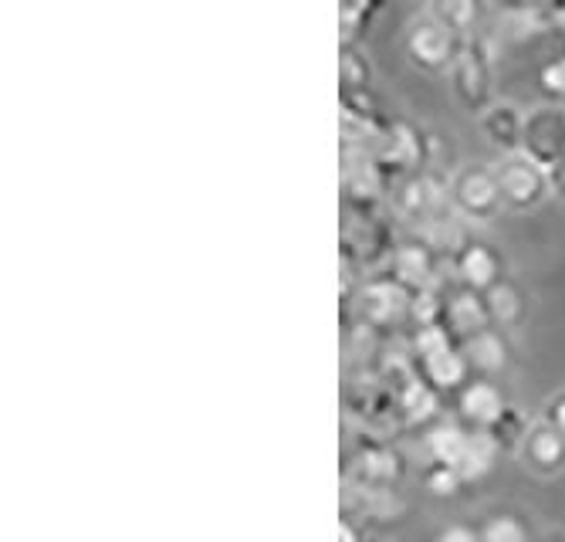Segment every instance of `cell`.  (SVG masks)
<instances>
[{"mask_svg":"<svg viewBox=\"0 0 565 542\" xmlns=\"http://www.w3.org/2000/svg\"><path fill=\"white\" fill-rule=\"evenodd\" d=\"M484 299H488V309H491V319L494 322H515L519 312H522V295L519 288L511 285V281H498L491 291H484Z\"/></svg>","mask_w":565,"mask_h":542,"instance_id":"obj_19","label":"cell"},{"mask_svg":"<svg viewBox=\"0 0 565 542\" xmlns=\"http://www.w3.org/2000/svg\"><path fill=\"white\" fill-rule=\"evenodd\" d=\"M424 478H427V488L437 491V496H454V491L465 485V475L454 465H444V461H430L424 468Z\"/></svg>","mask_w":565,"mask_h":542,"instance_id":"obj_22","label":"cell"},{"mask_svg":"<svg viewBox=\"0 0 565 542\" xmlns=\"http://www.w3.org/2000/svg\"><path fill=\"white\" fill-rule=\"evenodd\" d=\"M383 139H386L390 160L399 163V167H409V163L420 157V132L409 126V123H393Z\"/></svg>","mask_w":565,"mask_h":542,"instance_id":"obj_18","label":"cell"},{"mask_svg":"<svg viewBox=\"0 0 565 542\" xmlns=\"http://www.w3.org/2000/svg\"><path fill=\"white\" fill-rule=\"evenodd\" d=\"M406 47H409V59H414L420 68L440 72V68L454 65L460 41L454 38V28H447L437 14H430V18H420L414 28H409Z\"/></svg>","mask_w":565,"mask_h":542,"instance_id":"obj_5","label":"cell"},{"mask_svg":"<svg viewBox=\"0 0 565 542\" xmlns=\"http://www.w3.org/2000/svg\"><path fill=\"white\" fill-rule=\"evenodd\" d=\"M342 82L345 88H370V62L359 59V52H352V47H345L342 55Z\"/></svg>","mask_w":565,"mask_h":542,"instance_id":"obj_23","label":"cell"},{"mask_svg":"<svg viewBox=\"0 0 565 542\" xmlns=\"http://www.w3.org/2000/svg\"><path fill=\"white\" fill-rule=\"evenodd\" d=\"M454 265L460 272V281L475 291H491L501 278V258L491 244L484 241H465L460 248L454 252Z\"/></svg>","mask_w":565,"mask_h":542,"instance_id":"obj_8","label":"cell"},{"mask_svg":"<svg viewBox=\"0 0 565 542\" xmlns=\"http://www.w3.org/2000/svg\"><path fill=\"white\" fill-rule=\"evenodd\" d=\"M366 542H380V539H366Z\"/></svg>","mask_w":565,"mask_h":542,"instance_id":"obj_29","label":"cell"},{"mask_svg":"<svg viewBox=\"0 0 565 542\" xmlns=\"http://www.w3.org/2000/svg\"><path fill=\"white\" fill-rule=\"evenodd\" d=\"M529 431H532V427L525 424L522 411H519V407H508L488 434H491V440H494L498 448H522V445H525V437H529Z\"/></svg>","mask_w":565,"mask_h":542,"instance_id":"obj_20","label":"cell"},{"mask_svg":"<svg viewBox=\"0 0 565 542\" xmlns=\"http://www.w3.org/2000/svg\"><path fill=\"white\" fill-rule=\"evenodd\" d=\"M481 129L488 136V142L494 150H501L504 157L522 153V136H525V116L511 106V103H494L484 109L481 116Z\"/></svg>","mask_w":565,"mask_h":542,"instance_id":"obj_10","label":"cell"},{"mask_svg":"<svg viewBox=\"0 0 565 542\" xmlns=\"http://www.w3.org/2000/svg\"><path fill=\"white\" fill-rule=\"evenodd\" d=\"M437 542H481V529H471V525H447Z\"/></svg>","mask_w":565,"mask_h":542,"instance_id":"obj_25","label":"cell"},{"mask_svg":"<svg viewBox=\"0 0 565 542\" xmlns=\"http://www.w3.org/2000/svg\"><path fill=\"white\" fill-rule=\"evenodd\" d=\"M434 275V255L427 244H417V241H406L393 252V278L403 285V288H420L430 281Z\"/></svg>","mask_w":565,"mask_h":542,"instance_id":"obj_13","label":"cell"},{"mask_svg":"<svg viewBox=\"0 0 565 542\" xmlns=\"http://www.w3.org/2000/svg\"><path fill=\"white\" fill-rule=\"evenodd\" d=\"M471 434L475 431H465L454 421H444V424L430 427V434H427L430 461H444V465L460 468V461H465V455H468V445H471Z\"/></svg>","mask_w":565,"mask_h":542,"instance_id":"obj_15","label":"cell"},{"mask_svg":"<svg viewBox=\"0 0 565 542\" xmlns=\"http://www.w3.org/2000/svg\"><path fill=\"white\" fill-rule=\"evenodd\" d=\"M545 421H548V424H552V427H555V431L565 437V390L558 393V397H552V401H548Z\"/></svg>","mask_w":565,"mask_h":542,"instance_id":"obj_26","label":"cell"},{"mask_svg":"<svg viewBox=\"0 0 565 542\" xmlns=\"http://www.w3.org/2000/svg\"><path fill=\"white\" fill-rule=\"evenodd\" d=\"M542 88L545 92H552V95H565V59H558V62H548L545 68H542Z\"/></svg>","mask_w":565,"mask_h":542,"instance_id":"obj_24","label":"cell"},{"mask_svg":"<svg viewBox=\"0 0 565 542\" xmlns=\"http://www.w3.org/2000/svg\"><path fill=\"white\" fill-rule=\"evenodd\" d=\"M420 366H424V376L430 380L434 390H465L468 386L465 380L471 373V363H468L465 350H457L454 342L420 357Z\"/></svg>","mask_w":565,"mask_h":542,"instance_id":"obj_12","label":"cell"},{"mask_svg":"<svg viewBox=\"0 0 565 542\" xmlns=\"http://www.w3.org/2000/svg\"><path fill=\"white\" fill-rule=\"evenodd\" d=\"M508 407L511 404L504 401V393L484 376L471 380L465 390H460V401H457V411L471 424V431H491Z\"/></svg>","mask_w":565,"mask_h":542,"instance_id":"obj_7","label":"cell"},{"mask_svg":"<svg viewBox=\"0 0 565 542\" xmlns=\"http://www.w3.org/2000/svg\"><path fill=\"white\" fill-rule=\"evenodd\" d=\"M548 183L558 196H565V160H558L552 170H548Z\"/></svg>","mask_w":565,"mask_h":542,"instance_id":"obj_27","label":"cell"},{"mask_svg":"<svg viewBox=\"0 0 565 542\" xmlns=\"http://www.w3.org/2000/svg\"><path fill=\"white\" fill-rule=\"evenodd\" d=\"M409 302H414V295H409V288H403L393 275L373 278L363 288V312L376 326H386V322L399 319L403 312H409Z\"/></svg>","mask_w":565,"mask_h":542,"instance_id":"obj_9","label":"cell"},{"mask_svg":"<svg viewBox=\"0 0 565 542\" xmlns=\"http://www.w3.org/2000/svg\"><path fill=\"white\" fill-rule=\"evenodd\" d=\"M498 187H501V201L511 211H532L545 201V193L552 190L548 170L529 160L525 153H511L498 163L494 170Z\"/></svg>","mask_w":565,"mask_h":542,"instance_id":"obj_1","label":"cell"},{"mask_svg":"<svg viewBox=\"0 0 565 542\" xmlns=\"http://www.w3.org/2000/svg\"><path fill=\"white\" fill-rule=\"evenodd\" d=\"M522 455H525V465L539 475H555L565 468V437L548 424H535L525 437L522 445Z\"/></svg>","mask_w":565,"mask_h":542,"instance_id":"obj_11","label":"cell"},{"mask_svg":"<svg viewBox=\"0 0 565 542\" xmlns=\"http://www.w3.org/2000/svg\"><path fill=\"white\" fill-rule=\"evenodd\" d=\"M498 451L501 448L494 445L488 431H475L471 445H468V455H465V461H460V475H465V481H478L481 475H488L494 458H498Z\"/></svg>","mask_w":565,"mask_h":542,"instance_id":"obj_17","label":"cell"},{"mask_svg":"<svg viewBox=\"0 0 565 542\" xmlns=\"http://www.w3.org/2000/svg\"><path fill=\"white\" fill-rule=\"evenodd\" d=\"M339 542H366V539H359V529H355L349 519H342V525H339Z\"/></svg>","mask_w":565,"mask_h":542,"instance_id":"obj_28","label":"cell"},{"mask_svg":"<svg viewBox=\"0 0 565 542\" xmlns=\"http://www.w3.org/2000/svg\"><path fill=\"white\" fill-rule=\"evenodd\" d=\"M481 542H529V532L515 516H494L481 525Z\"/></svg>","mask_w":565,"mask_h":542,"instance_id":"obj_21","label":"cell"},{"mask_svg":"<svg viewBox=\"0 0 565 542\" xmlns=\"http://www.w3.org/2000/svg\"><path fill=\"white\" fill-rule=\"evenodd\" d=\"M522 153L545 170L565 160V109L562 106H539L525 116Z\"/></svg>","mask_w":565,"mask_h":542,"instance_id":"obj_3","label":"cell"},{"mask_svg":"<svg viewBox=\"0 0 565 542\" xmlns=\"http://www.w3.org/2000/svg\"><path fill=\"white\" fill-rule=\"evenodd\" d=\"M450 201L454 208L465 214V217H475V221H488L501 211V187H498V177L494 170L488 167H465L457 170L454 180H450Z\"/></svg>","mask_w":565,"mask_h":542,"instance_id":"obj_2","label":"cell"},{"mask_svg":"<svg viewBox=\"0 0 565 542\" xmlns=\"http://www.w3.org/2000/svg\"><path fill=\"white\" fill-rule=\"evenodd\" d=\"M355 468H359V475H363V481L373 485V488H390L403 471L399 458L390 448H380V445H373V448H366L363 455H359Z\"/></svg>","mask_w":565,"mask_h":542,"instance_id":"obj_16","label":"cell"},{"mask_svg":"<svg viewBox=\"0 0 565 542\" xmlns=\"http://www.w3.org/2000/svg\"><path fill=\"white\" fill-rule=\"evenodd\" d=\"M444 322H447L450 336L465 339V342L475 339L478 332L491 329L494 319H491L484 291H475L468 285H460L457 291H450V299H444Z\"/></svg>","mask_w":565,"mask_h":542,"instance_id":"obj_6","label":"cell"},{"mask_svg":"<svg viewBox=\"0 0 565 542\" xmlns=\"http://www.w3.org/2000/svg\"><path fill=\"white\" fill-rule=\"evenodd\" d=\"M465 357H468L471 370H478V373L488 380V376H494L498 370H504V363H508V342H504V336L491 326V329H484V332H478L475 339L465 342Z\"/></svg>","mask_w":565,"mask_h":542,"instance_id":"obj_14","label":"cell"},{"mask_svg":"<svg viewBox=\"0 0 565 542\" xmlns=\"http://www.w3.org/2000/svg\"><path fill=\"white\" fill-rule=\"evenodd\" d=\"M454 88L471 109H484L491 95V59L481 38H465L454 59Z\"/></svg>","mask_w":565,"mask_h":542,"instance_id":"obj_4","label":"cell"}]
</instances>
